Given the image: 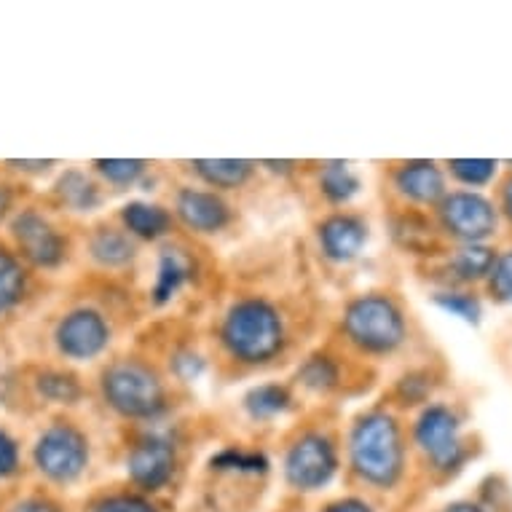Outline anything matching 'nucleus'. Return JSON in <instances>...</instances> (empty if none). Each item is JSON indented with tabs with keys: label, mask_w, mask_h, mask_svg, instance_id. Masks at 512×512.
<instances>
[{
	"label": "nucleus",
	"mask_w": 512,
	"mask_h": 512,
	"mask_svg": "<svg viewBox=\"0 0 512 512\" xmlns=\"http://www.w3.org/2000/svg\"><path fill=\"white\" fill-rule=\"evenodd\" d=\"M494 252L488 247H480V244H470L464 250L456 252V258L451 261V269L456 271V277L464 279V282H472V279H480L491 274L494 269Z\"/></svg>",
	"instance_id": "22"
},
{
	"label": "nucleus",
	"mask_w": 512,
	"mask_h": 512,
	"mask_svg": "<svg viewBox=\"0 0 512 512\" xmlns=\"http://www.w3.org/2000/svg\"><path fill=\"white\" fill-rule=\"evenodd\" d=\"M92 255L102 266L118 269V266L132 263V258H135V244H132L129 236L116 231V228H100L92 236Z\"/></svg>",
	"instance_id": "17"
},
{
	"label": "nucleus",
	"mask_w": 512,
	"mask_h": 512,
	"mask_svg": "<svg viewBox=\"0 0 512 512\" xmlns=\"http://www.w3.org/2000/svg\"><path fill=\"white\" fill-rule=\"evenodd\" d=\"M94 167H97V172H100V175L113 185L137 183V180H140L145 172L143 161H124V159L94 161Z\"/></svg>",
	"instance_id": "25"
},
{
	"label": "nucleus",
	"mask_w": 512,
	"mask_h": 512,
	"mask_svg": "<svg viewBox=\"0 0 512 512\" xmlns=\"http://www.w3.org/2000/svg\"><path fill=\"white\" fill-rule=\"evenodd\" d=\"M352 462L362 478L378 486L395 483L403 470L400 429L387 413H370L352 432Z\"/></svg>",
	"instance_id": "2"
},
{
	"label": "nucleus",
	"mask_w": 512,
	"mask_h": 512,
	"mask_svg": "<svg viewBox=\"0 0 512 512\" xmlns=\"http://www.w3.org/2000/svg\"><path fill=\"white\" fill-rule=\"evenodd\" d=\"M86 462H89V448H86L84 435L76 427L54 424L38 437L35 464L51 480H59V483L76 480L84 472Z\"/></svg>",
	"instance_id": "5"
},
{
	"label": "nucleus",
	"mask_w": 512,
	"mask_h": 512,
	"mask_svg": "<svg viewBox=\"0 0 512 512\" xmlns=\"http://www.w3.org/2000/svg\"><path fill=\"white\" fill-rule=\"evenodd\" d=\"M11 167L27 169V172H46L51 167V161H11Z\"/></svg>",
	"instance_id": "34"
},
{
	"label": "nucleus",
	"mask_w": 512,
	"mask_h": 512,
	"mask_svg": "<svg viewBox=\"0 0 512 512\" xmlns=\"http://www.w3.org/2000/svg\"><path fill=\"white\" fill-rule=\"evenodd\" d=\"M285 328L277 309L266 301H239L228 311L223 325V341L228 352L244 362H263L274 357L282 346Z\"/></svg>",
	"instance_id": "1"
},
{
	"label": "nucleus",
	"mask_w": 512,
	"mask_h": 512,
	"mask_svg": "<svg viewBox=\"0 0 512 512\" xmlns=\"http://www.w3.org/2000/svg\"><path fill=\"white\" fill-rule=\"evenodd\" d=\"M416 443L429 454L437 467H454L462 454L459 445V421L443 405H432L421 413L416 424Z\"/></svg>",
	"instance_id": "10"
},
{
	"label": "nucleus",
	"mask_w": 512,
	"mask_h": 512,
	"mask_svg": "<svg viewBox=\"0 0 512 512\" xmlns=\"http://www.w3.org/2000/svg\"><path fill=\"white\" fill-rule=\"evenodd\" d=\"M445 512H483L478 507H472V504H454V507H448Z\"/></svg>",
	"instance_id": "37"
},
{
	"label": "nucleus",
	"mask_w": 512,
	"mask_h": 512,
	"mask_svg": "<svg viewBox=\"0 0 512 512\" xmlns=\"http://www.w3.org/2000/svg\"><path fill=\"white\" fill-rule=\"evenodd\" d=\"M126 467H129V475H132L137 486L161 488L172 478V470H175L172 443L164 440V437H148V440L135 445Z\"/></svg>",
	"instance_id": "11"
},
{
	"label": "nucleus",
	"mask_w": 512,
	"mask_h": 512,
	"mask_svg": "<svg viewBox=\"0 0 512 512\" xmlns=\"http://www.w3.org/2000/svg\"><path fill=\"white\" fill-rule=\"evenodd\" d=\"M121 220H124L126 231L140 236V239H159L172 226V218H169V212L164 207L145 202L126 204L124 212H121Z\"/></svg>",
	"instance_id": "15"
},
{
	"label": "nucleus",
	"mask_w": 512,
	"mask_h": 512,
	"mask_svg": "<svg viewBox=\"0 0 512 512\" xmlns=\"http://www.w3.org/2000/svg\"><path fill=\"white\" fill-rule=\"evenodd\" d=\"M19 467V448L9 432L0 429V478H9Z\"/></svg>",
	"instance_id": "29"
},
{
	"label": "nucleus",
	"mask_w": 512,
	"mask_h": 512,
	"mask_svg": "<svg viewBox=\"0 0 512 512\" xmlns=\"http://www.w3.org/2000/svg\"><path fill=\"white\" fill-rule=\"evenodd\" d=\"M504 210H507V215L512 218V177L510 183L504 185Z\"/></svg>",
	"instance_id": "36"
},
{
	"label": "nucleus",
	"mask_w": 512,
	"mask_h": 512,
	"mask_svg": "<svg viewBox=\"0 0 512 512\" xmlns=\"http://www.w3.org/2000/svg\"><path fill=\"white\" fill-rule=\"evenodd\" d=\"M191 274V261L180 250H164L159 261V274H156V287L153 295L156 301L164 303L185 285V279Z\"/></svg>",
	"instance_id": "18"
},
{
	"label": "nucleus",
	"mask_w": 512,
	"mask_h": 512,
	"mask_svg": "<svg viewBox=\"0 0 512 512\" xmlns=\"http://www.w3.org/2000/svg\"><path fill=\"white\" fill-rule=\"evenodd\" d=\"M247 411L255 416V419H271V416H277L290 405V397L279 384H263V387L252 389L250 395H247Z\"/></svg>",
	"instance_id": "23"
},
{
	"label": "nucleus",
	"mask_w": 512,
	"mask_h": 512,
	"mask_svg": "<svg viewBox=\"0 0 512 512\" xmlns=\"http://www.w3.org/2000/svg\"><path fill=\"white\" fill-rule=\"evenodd\" d=\"M14 512H57V507L49 502H43V499H27V502L17 504Z\"/></svg>",
	"instance_id": "32"
},
{
	"label": "nucleus",
	"mask_w": 512,
	"mask_h": 512,
	"mask_svg": "<svg viewBox=\"0 0 512 512\" xmlns=\"http://www.w3.org/2000/svg\"><path fill=\"white\" fill-rule=\"evenodd\" d=\"M196 172L212 185V188H236L242 185L252 172L250 161L218 159V161H196Z\"/></svg>",
	"instance_id": "19"
},
{
	"label": "nucleus",
	"mask_w": 512,
	"mask_h": 512,
	"mask_svg": "<svg viewBox=\"0 0 512 512\" xmlns=\"http://www.w3.org/2000/svg\"><path fill=\"white\" fill-rule=\"evenodd\" d=\"M287 480L298 488L325 486L336 472V454L333 445L322 435H306L290 448L287 454Z\"/></svg>",
	"instance_id": "8"
},
{
	"label": "nucleus",
	"mask_w": 512,
	"mask_h": 512,
	"mask_svg": "<svg viewBox=\"0 0 512 512\" xmlns=\"http://www.w3.org/2000/svg\"><path fill=\"white\" fill-rule=\"evenodd\" d=\"M328 512H370L368 504L357 502V499H346V502H338L333 507H328Z\"/></svg>",
	"instance_id": "33"
},
{
	"label": "nucleus",
	"mask_w": 512,
	"mask_h": 512,
	"mask_svg": "<svg viewBox=\"0 0 512 512\" xmlns=\"http://www.w3.org/2000/svg\"><path fill=\"white\" fill-rule=\"evenodd\" d=\"M57 349L70 360H92L110 344L108 322L92 309H78L57 325Z\"/></svg>",
	"instance_id": "7"
},
{
	"label": "nucleus",
	"mask_w": 512,
	"mask_h": 512,
	"mask_svg": "<svg viewBox=\"0 0 512 512\" xmlns=\"http://www.w3.org/2000/svg\"><path fill=\"white\" fill-rule=\"evenodd\" d=\"M11 210V194L6 188H0V220L6 218V212Z\"/></svg>",
	"instance_id": "35"
},
{
	"label": "nucleus",
	"mask_w": 512,
	"mask_h": 512,
	"mask_svg": "<svg viewBox=\"0 0 512 512\" xmlns=\"http://www.w3.org/2000/svg\"><path fill=\"white\" fill-rule=\"evenodd\" d=\"M346 333L370 352H392L403 344L405 322L395 303L384 295H365L346 309Z\"/></svg>",
	"instance_id": "4"
},
{
	"label": "nucleus",
	"mask_w": 512,
	"mask_h": 512,
	"mask_svg": "<svg viewBox=\"0 0 512 512\" xmlns=\"http://www.w3.org/2000/svg\"><path fill=\"white\" fill-rule=\"evenodd\" d=\"M368 239V228L360 218L352 215H336L328 218L319 228V242L325 255L333 261H352L354 255L362 250V244Z\"/></svg>",
	"instance_id": "13"
},
{
	"label": "nucleus",
	"mask_w": 512,
	"mask_h": 512,
	"mask_svg": "<svg viewBox=\"0 0 512 512\" xmlns=\"http://www.w3.org/2000/svg\"><path fill=\"white\" fill-rule=\"evenodd\" d=\"M319 183H322V191H325L333 202H346V199H352V196L360 191V177L354 175L352 169L346 167V164H341V161H330V164H325Z\"/></svg>",
	"instance_id": "21"
},
{
	"label": "nucleus",
	"mask_w": 512,
	"mask_h": 512,
	"mask_svg": "<svg viewBox=\"0 0 512 512\" xmlns=\"http://www.w3.org/2000/svg\"><path fill=\"white\" fill-rule=\"evenodd\" d=\"M397 185L405 196H411L416 202L432 204L445 196V180L440 175V169L432 161H413L405 164L397 172Z\"/></svg>",
	"instance_id": "14"
},
{
	"label": "nucleus",
	"mask_w": 512,
	"mask_h": 512,
	"mask_svg": "<svg viewBox=\"0 0 512 512\" xmlns=\"http://www.w3.org/2000/svg\"><path fill=\"white\" fill-rule=\"evenodd\" d=\"M25 295V271L9 250L0 247V314L14 309Z\"/></svg>",
	"instance_id": "20"
},
{
	"label": "nucleus",
	"mask_w": 512,
	"mask_h": 512,
	"mask_svg": "<svg viewBox=\"0 0 512 512\" xmlns=\"http://www.w3.org/2000/svg\"><path fill=\"white\" fill-rule=\"evenodd\" d=\"M445 228L464 242H480L494 234L496 212L494 207L478 194H451L440 204Z\"/></svg>",
	"instance_id": "9"
},
{
	"label": "nucleus",
	"mask_w": 512,
	"mask_h": 512,
	"mask_svg": "<svg viewBox=\"0 0 512 512\" xmlns=\"http://www.w3.org/2000/svg\"><path fill=\"white\" fill-rule=\"evenodd\" d=\"M11 234L17 239L19 250L27 261L41 266V269H54L65 261V239L59 231L43 218L41 212L22 210L11 223Z\"/></svg>",
	"instance_id": "6"
},
{
	"label": "nucleus",
	"mask_w": 512,
	"mask_h": 512,
	"mask_svg": "<svg viewBox=\"0 0 512 512\" xmlns=\"http://www.w3.org/2000/svg\"><path fill=\"white\" fill-rule=\"evenodd\" d=\"M303 378H306V384L309 387H328L330 381L336 378V370H333V365H330L328 360H314L306 365V370H303Z\"/></svg>",
	"instance_id": "31"
},
{
	"label": "nucleus",
	"mask_w": 512,
	"mask_h": 512,
	"mask_svg": "<svg viewBox=\"0 0 512 512\" xmlns=\"http://www.w3.org/2000/svg\"><path fill=\"white\" fill-rule=\"evenodd\" d=\"M54 191H57L59 202L76 212H92L102 199L100 188L78 169H68L65 175L59 177Z\"/></svg>",
	"instance_id": "16"
},
{
	"label": "nucleus",
	"mask_w": 512,
	"mask_h": 512,
	"mask_svg": "<svg viewBox=\"0 0 512 512\" xmlns=\"http://www.w3.org/2000/svg\"><path fill=\"white\" fill-rule=\"evenodd\" d=\"M435 303L440 309H445L448 314H454V317H462L464 322H478L480 319V303L472 298V295L464 293H440L435 298Z\"/></svg>",
	"instance_id": "27"
},
{
	"label": "nucleus",
	"mask_w": 512,
	"mask_h": 512,
	"mask_svg": "<svg viewBox=\"0 0 512 512\" xmlns=\"http://www.w3.org/2000/svg\"><path fill=\"white\" fill-rule=\"evenodd\" d=\"M451 172H454V175L467 185H486L488 180L496 175V161L459 159V161H451Z\"/></svg>",
	"instance_id": "26"
},
{
	"label": "nucleus",
	"mask_w": 512,
	"mask_h": 512,
	"mask_svg": "<svg viewBox=\"0 0 512 512\" xmlns=\"http://www.w3.org/2000/svg\"><path fill=\"white\" fill-rule=\"evenodd\" d=\"M94 512H156L148 502L137 496H113L108 502H102Z\"/></svg>",
	"instance_id": "30"
},
{
	"label": "nucleus",
	"mask_w": 512,
	"mask_h": 512,
	"mask_svg": "<svg viewBox=\"0 0 512 512\" xmlns=\"http://www.w3.org/2000/svg\"><path fill=\"white\" fill-rule=\"evenodd\" d=\"M38 392L46 400H54V403H73L81 395V387H78L76 378L68 376V373L49 370V373L38 376Z\"/></svg>",
	"instance_id": "24"
},
{
	"label": "nucleus",
	"mask_w": 512,
	"mask_h": 512,
	"mask_svg": "<svg viewBox=\"0 0 512 512\" xmlns=\"http://www.w3.org/2000/svg\"><path fill=\"white\" fill-rule=\"evenodd\" d=\"M177 215L183 218L185 226L204 234L220 231L228 223L226 202L210 191H194V188L177 196Z\"/></svg>",
	"instance_id": "12"
},
{
	"label": "nucleus",
	"mask_w": 512,
	"mask_h": 512,
	"mask_svg": "<svg viewBox=\"0 0 512 512\" xmlns=\"http://www.w3.org/2000/svg\"><path fill=\"white\" fill-rule=\"evenodd\" d=\"M491 290L496 298L512 303V252L502 255L491 269Z\"/></svg>",
	"instance_id": "28"
},
{
	"label": "nucleus",
	"mask_w": 512,
	"mask_h": 512,
	"mask_svg": "<svg viewBox=\"0 0 512 512\" xmlns=\"http://www.w3.org/2000/svg\"><path fill=\"white\" fill-rule=\"evenodd\" d=\"M102 392L116 411L135 419H151L164 408L159 376L140 362H118L102 378Z\"/></svg>",
	"instance_id": "3"
}]
</instances>
